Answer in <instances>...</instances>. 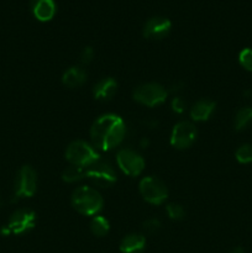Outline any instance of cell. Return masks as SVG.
<instances>
[{"label":"cell","mask_w":252,"mask_h":253,"mask_svg":"<svg viewBox=\"0 0 252 253\" xmlns=\"http://www.w3.org/2000/svg\"><path fill=\"white\" fill-rule=\"evenodd\" d=\"M125 133L126 126L120 116L116 114H104L91 125V143L99 151L113 150L123 142Z\"/></svg>","instance_id":"1"},{"label":"cell","mask_w":252,"mask_h":253,"mask_svg":"<svg viewBox=\"0 0 252 253\" xmlns=\"http://www.w3.org/2000/svg\"><path fill=\"white\" fill-rule=\"evenodd\" d=\"M72 207L82 215L94 216L103 209L104 200L100 193L88 185H81L72 194Z\"/></svg>","instance_id":"2"},{"label":"cell","mask_w":252,"mask_h":253,"mask_svg":"<svg viewBox=\"0 0 252 253\" xmlns=\"http://www.w3.org/2000/svg\"><path fill=\"white\" fill-rule=\"evenodd\" d=\"M99 155L93 147V145L85 141L77 140L68 145L66 150V160L71 165L79 166V167H89L94 162L99 160Z\"/></svg>","instance_id":"3"},{"label":"cell","mask_w":252,"mask_h":253,"mask_svg":"<svg viewBox=\"0 0 252 253\" xmlns=\"http://www.w3.org/2000/svg\"><path fill=\"white\" fill-rule=\"evenodd\" d=\"M167 96V89L158 83L141 84L133 90L132 94L133 100L145 106H150V108L165 103Z\"/></svg>","instance_id":"4"},{"label":"cell","mask_w":252,"mask_h":253,"mask_svg":"<svg viewBox=\"0 0 252 253\" xmlns=\"http://www.w3.org/2000/svg\"><path fill=\"white\" fill-rule=\"evenodd\" d=\"M37 189V174L36 170L31 166H24L17 172L15 179L14 197L15 200L31 198Z\"/></svg>","instance_id":"5"},{"label":"cell","mask_w":252,"mask_h":253,"mask_svg":"<svg viewBox=\"0 0 252 253\" xmlns=\"http://www.w3.org/2000/svg\"><path fill=\"white\" fill-rule=\"evenodd\" d=\"M85 178H89L98 187L108 188L116 182V173L110 163L99 158L85 168Z\"/></svg>","instance_id":"6"},{"label":"cell","mask_w":252,"mask_h":253,"mask_svg":"<svg viewBox=\"0 0 252 253\" xmlns=\"http://www.w3.org/2000/svg\"><path fill=\"white\" fill-rule=\"evenodd\" d=\"M140 193L143 199L153 205H160L168 198V189L158 178L148 175L140 182Z\"/></svg>","instance_id":"7"},{"label":"cell","mask_w":252,"mask_h":253,"mask_svg":"<svg viewBox=\"0 0 252 253\" xmlns=\"http://www.w3.org/2000/svg\"><path fill=\"white\" fill-rule=\"evenodd\" d=\"M119 168L128 177H137L145 169V160L142 156L131 148H123L116 155Z\"/></svg>","instance_id":"8"},{"label":"cell","mask_w":252,"mask_h":253,"mask_svg":"<svg viewBox=\"0 0 252 253\" xmlns=\"http://www.w3.org/2000/svg\"><path fill=\"white\" fill-rule=\"evenodd\" d=\"M197 136L198 130L194 124L189 121H180L173 127L170 133V145L178 150H185L195 142Z\"/></svg>","instance_id":"9"},{"label":"cell","mask_w":252,"mask_h":253,"mask_svg":"<svg viewBox=\"0 0 252 253\" xmlns=\"http://www.w3.org/2000/svg\"><path fill=\"white\" fill-rule=\"evenodd\" d=\"M36 225V214L34 210L19 209L10 216L6 227L10 234L22 235L31 231Z\"/></svg>","instance_id":"10"},{"label":"cell","mask_w":252,"mask_h":253,"mask_svg":"<svg viewBox=\"0 0 252 253\" xmlns=\"http://www.w3.org/2000/svg\"><path fill=\"white\" fill-rule=\"evenodd\" d=\"M172 29L169 19L163 16H153L148 19L143 25L142 34L146 39L162 40L167 36Z\"/></svg>","instance_id":"11"},{"label":"cell","mask_w":252,"mask_h":253,"mask_svg":"<svg viewBox=\"0 0 252 253\" xmlns=\"http://www.w3.org/2000/svg\"><path fill=\"white\" fill-rule=\"evenodd\" d=\"M31 10L37 20L46 22L53 19L57 6L54 0H31Z\"/></svg>","instance_id":"12"},{"label":"cell","mask_w":252,"mask_h":253,"mask_svg":"<svg viewBox=\"0 0 252 253\" xmlns=\"http://www.w3.org/2000/svg\"><path fill=\"white\" fill-rule=\"evenodd\" d=\"M118 91V82L114 78H103L94 85L93 95L94 99L100 101L110 100Z\"/></svg>","instance_id":"13"},{"label":"cell","mask_w":252,"mask_h":253,"mask_svg":"<svg viewBox=\"0 0 252 253\" xmlns=\"http://www.w3.org/2000/svg\"><path fill=\"white\" fill-rule=\"evenodd\" d=\"M216 103L210 99H200L190 108V118L194 121H207L214 113Z\"/></svg>","instance_id":"14"},{"label":"cell","mask_w":252,"mask_h":253,"mask_svg":"<svg viewBox=\"0 0 252 253\" xmlns=\"http://www.w3.org/2000/svg\"><path fill=\"white\" fill-rule=\"evenodd\" d=\"M146 247V239L141 234H128L121 240V253H142Z\"/></svg>","instance_id":"15"},{"label":"cell","mask_w":252,"mask_h":253,"mask_svg":"<svg viewBox=\"0 0 252 253\" xmlns=\"http://www.w3.org/2000/svg\"><path fill=\"white\" fill-rule=\"evenodd\" d=\"M88 79V74L84 71L82 67H71L67 69L62 76V83L68 88H78V86L83 85Z\"/></svg>","instance_id":"16"},{"label":"cell","mask_w":252,"mask_h":253,"mask_svg":"<svg viewBox=\"0 0 252 253\" xmlns=\"http://www.w3.org/2000/svg\"><path fill=\"white\" fill-rule=\"evenodd\" d=\"M252 124V108L245 106L237 110L234 119V126L236 131H242Z\"/></svg>","instance_id":"17"},{"label":"cell","mask_w":252,"mask_h":253,"mask_svg":"<svg viewBox=\"0 0 252 253\" xmlns=\"http://www.w3.org/2000/svg\"><path fill=\"white\" fill-rule=\"evenodd\" d=\"M90 230L96 237L106 236L109 234V230H110V222L101 215H95L90 222Z\"/></svg>","instance_id":"18"},{"label":"cell","mask_w":252,"mask_h":253,"mask_svg":"<svg viewBox=\"0 0 252 253\" xmlns=\"http://www.w3.org/2000/svg\"><path fill=\"white\" fill-rule=\"evenodd\" d=\"M85 178V168L71 165L62 173V179L67 183H76Z\"/></svg>","instance_id":"19"},{"label":"cell","mask_w":252,"mask_h":253,"mask_svg":"<svg viewBox=\"0 0 252 253\" xmlns=\"http://www.w3.org/2000/svg\"><path fill=\"white\" fill-rule=\"evenodd\" d=\"M235 157H236L237 162L242 163V165H247V163L252 162V145L250 143H245L241 145L235 152Z\"/></svg>","instance_id":"20"},{"label":"cell","mask_w":252,"mask_h":253,"mask_svg":"<svg viewBox=\"0 0 252 253\" xmlns=\"http://www.w3.org/2000/svg\"><path fill=\"white\" fill-rule=\"evenodd\" d=\"M166 210H167V214L168 216H169V219L174 220V221L183 220L185 216V210L180 204L170 203V204H168L167 207H166Z\"/></svg>","instance_id":"21"},{"label":"cell","mask_w":252,"mask_h":253,"mask_svg":"<svg viewBox=\"0 0 252 253\" xmlns=\"http://www.w3.org/2000/svg\"><path fill=\"white\" fill-rule=\"evenodd\" d=\"M239 63L245 71L252 72V48H244L239 53Z\"/></svg>","instance_id":"22"},{"label":"cell","mask_w":252,"mask_h":253,"mask_svg":"<svg viewBox=\"0 0 252 253\" xmlns=\"http://www.w3.org/2000/svg\"><path fill=\"white\" fill-rule=\"evenodd\" d=\"M170 108H172L173 113L183 114L185 111V109H187V103L180 96H174L172 99V103H170Z\"/></svg>","instance_id":"23"},{"label":"cell","mask_w":252,"mask_h":253,"mask_svg":"<svg viewBox=\"0 0 252 253\" xmlns=\"http://www.w3.org/2000/svg\"><path fill=\"white\" fill-rule=\"evenodd\" d=\"M94 58V49L93 47L88 46V47H84V49L82 51L81 56H79V62H81L83 66H86V64L90 63Z\"/></svg>","instance_id":"24"},{"label":"cell","mask_w":252,"mask_h":253,"mask_svg":"<svg viewBox=\"0 0 252 253\" xmlns=\"http://www.w3.org/2000/svg\"><path fill=\"white\" fill-rule=\"evenodd\" d=\"M161 229V222L158 219H148L143 222V230L148 234H155Z\"/></svg>","instance_id":"25"},{"label":"cell","mask_w":252,"mask_h":253,"mask_svg":"<svg viewBox=\"0 0 252 253\" xmlns=\"http://www.w3.org/2000/svg\"><path fill=\"white\" fill-rule=\"evenodd\" d=\"M230 253H245V250L242 249V247H235V249H232Z\"/></svg>","instance_id":"26"},{"label":"cell","mask_w":252,"mask_h":253,"mask_svg":"<svg viewBox=\"0 0 252 253\" xmlns=\"http://www.w3.org/2000/svg\"><path fill=\"white\" fill-rule=\"evenodd\" d=\"M1 204H2V202H1V198H0V207H1Z\"/></svg>","instance_id":"27"}]
</instances>
